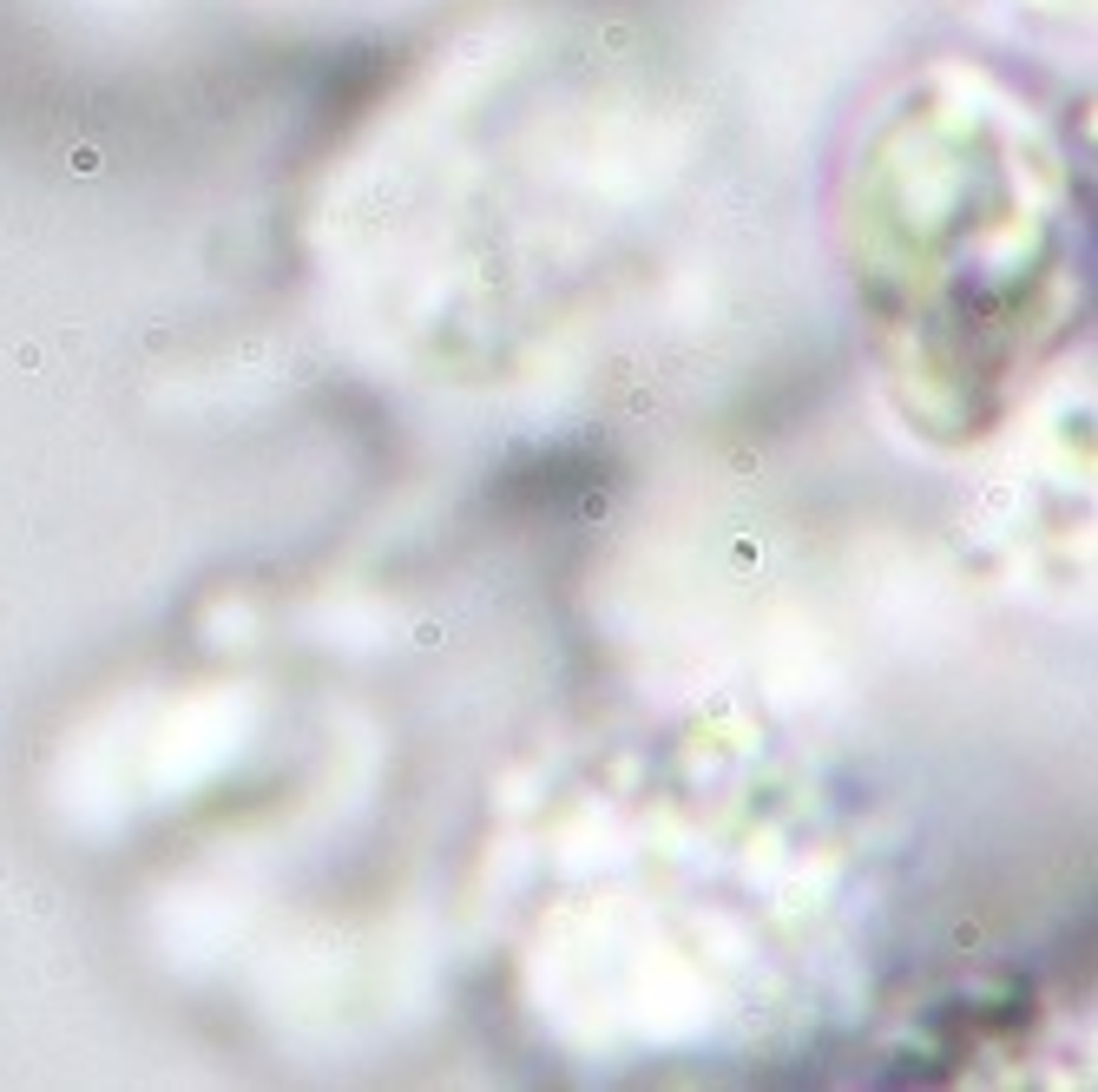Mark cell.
Here are the masks:
<instances>
[{
  "instance_id": "cell-1",
  "label": "cell",
  "mask_w": 1098,
  "mask_h": 1092,
  "mask_svg": "<svg viewBox=\"0 0 1098 1092\" xmlns=\"http://www.w3.org/2000/svg\"><path fill=\"white\" fill-rule=\"evenodd\" d=\"M1039 7H1059V13H1066V7H1086V0H1039Z\"/></svg>"
}]
</instances>
